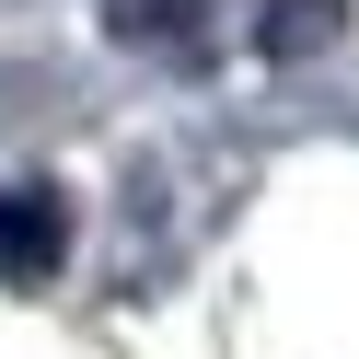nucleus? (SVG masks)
Masks as SVG:
<instances>
[{"label": "nucleus", "mask_w": 359, "mask_h": 359, "mask_svg": "<svg viewBox=\"0 0 359 359\" xmlns=\"http://www.w3.org/2000/svg\"><path fill=\"white\" fill-rule=\"evenodd\" d=\"M58 255H70V209H58V186H12V197H0V278H47Z\"/></svg>", "instance_id": "obj_1"}]
</instances>
